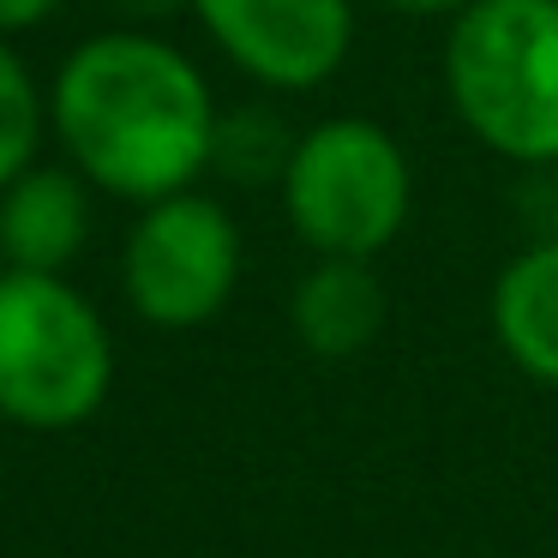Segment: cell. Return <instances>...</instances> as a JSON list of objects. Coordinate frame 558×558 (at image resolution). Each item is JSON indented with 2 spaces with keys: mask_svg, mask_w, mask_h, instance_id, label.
Returning <instances> with one entry per match:
<instances>
[{
  "mask_svg": "<svg viewBox=\"0 0 558 558\" xmlns=\"http://www.w3.org/2000/svg\"><path fill=\"white\" fill-rule=\"evenodd\" d=\"M61 0H0V37H13V31H31L54 13Z\"/></svg>",
  "mask_w": 558,
  "mask_h": 558,
  "instance_id": "cell-12",
  "label": "cell"
},
{
  "mask_svg": "<svg viewBox=\"0 0 558 558\" xmlns=\"http://www.w3.org/2000/svg\"><path fill=\"white\" fill-rule=\"evenodd\" d=\"M493 337L522 378L558 390V234L529 241L493 282Z\"/></svg>",
  "mask_w": 558,
  "mask_h": 558,
  "instance_id": "cell-7",
  "label": "cell"
},
{
  "mask_svg": "<svg viewBox=\"0 0 558 558\" xmlns=\"http://www.w3.org/2000/svg\"><path fill=\"white\" fill-rule=\"evenodd\" d=\"M205 37L265 90H313L354 49V0H186Z\"/></svg>",
  "mask_w": 558,
  "mask_h": 558,
  "instance_id": "cell-6",
  "label": "cell"
},
{
  "mask_svg": "<svg viewBox=\"0 0 558 558\" xmlns=\"http://www.w3.org/2000/svg\"><path fill=\"white\" fill-rule=\"evenodd\" d=\"M43 121H49V102L37 97V78L19 61V49H7V37H0V193L37 162Z\"/></svg>",
  "mask_w": 558,
  "mask_h": 558,
  "instance_id": "cell-10",
  "label": "cell"
},
{
  "mask_svg": "<svg viewBox=\"0 0 558 558\" xmlns=\"http://www.w3.org/2000/svg\"><path fill=\"white\" fill-rule=\"evenodd\" d=\"M241 282V229L205 193H169L145 205L121 253V289L157 330H193L229 306Z\"/></svg>",
  "mask_w": 558,
  "mask_h": 558,
  "instance_id": "cell-5",
  "label": "cell"
},
{
  "mask_svg": "<svg viewBox=\"0 0 558 558\" xmlns=\"http://www.w3.org/2000/svg\"><path fill=\"white\" fill-rule=\"evenodd\" d=\"M445 90L493 157L558 169V0H469L450 19Z\"/></svg>",
  "mask_w": 558,
  "mask_h": 558,
  "instance_id": "cell-2",
  "label": "cell"
},
{
  "mask_svg": "<svg viewBox=\"0 0 558 558\" xmlns=\"http://www.w3.org/2000/svg\"><path fill=\"white\" fill-rule=\"evenodd\" d=\"M385 282H378L373 258H318L301 282H294V337L301 349L325 354V361H349V354L373 349V337L385 330Z\"/></svg>",
  "mask_w": 558,
  "mask_h": 558,
  "instance_id": "cell-9",
  "label": "cell"
},
{
  "mask_svg": "<svg viewBox=\"0 0 558 558\" xmlns=\"http://www.w3.org/2000/svg\"><path fill=\"white\" fill-rule=\"evenodd\" d=\"M114 342L61 270H0V414L66 433L109 402Z\"/></svg>",
  "mask_w": 558,
  "mask_h": 558,
  "instance_id": "cell-3",
  "label": "cell"
},
{
  "mask_svg": "<svg viewBox=\"0 0 558 558\" xmlns=\"http://www.w3.org/2000/svg\"><path fill=\"white\" fill-rule=\"evenodd\" d=\"M385 13H402V19H457L469 0H378Z\"/></svg>",
  "mask_w": 558,
  "mask_h": 558,
  "instance_id": "cell-13",
  "label": "cell"
},
{
  "mask_svg": "<svg viewBox=\"0 0 558 558\" xmlns=\"http://www.w3.org/2000/svg\"><path fill=\"white\" fill-rule=\"evenodd\" d=\"M85 174L37 169L31 162L7 193H0V253L13 270H66L90 234Z\"/></svg>",
  "mask_w": 558,
  "mask_h": 558,
  "instance_id": "cell-8",
  "label": "cell"
},
{
  "mask_svg": "<svg viewBox=\"0 0 558 558\" xmlns=\"http://www.w3.org/2000/svg\"><path fill=\"white\" fill-rule=\"evenodd\" d=\"M277 193L289 229L318 258H378L409 222L414 174L378 121L330 114L294 138Z\"/></svg>",
  "mask_w": 558,
  "mask_h": 558,
  "instance_id": "cell-4",
  "label": "cell"
},
{
  "mask_svg": "<svg viewBox=\"0 0 558 558\" xmlns=\"http://www.w3.org/2000/svg\"><path fill=\"white\" fill-rule=\"evenodd\" d=\"M294 133L277 121L270 109H241L217 121V150H210V169L234 174V181H282L289 169Z\"/></svg>",
  "mask_w": 558,
  "mask_h": 558,
  "instance_id": "cell-11",
  "label": "cell"
},
{
  "mask_svg": "<svg viewBox=\"0 0 558 558\" xmlns=\"http://www.w3.org/2000/svg\"><path fill=\"white\" fill-rule=\"evenodd\" d=\"M49 121L97 193L157 205L210 169L222 114L205 73L174 43L145 31H102L61 61Z\"/></svg>",
  "mask_w": 558,
  "mask_h": 558,
  "instance_id": "cell-1",
  "label": "cell"
},
{
  "mask_svg": "<svg viewBox=\"0 0 558 558\" xmlns=\"http://www.w3.org/2000/svg\"><path fill=\"white\" fill-rule=\"evenodd\" d=\"M121 7L138 19H162V13H174V7H186V0H121Z\"/></svg>",
  "mask_w": 558,
  "mask_h": 558,
  "instance_id": "cell-14",
  "label": "cell"
}]
</instances>
